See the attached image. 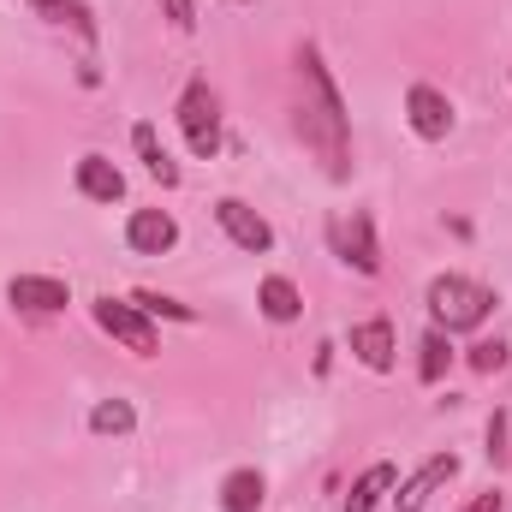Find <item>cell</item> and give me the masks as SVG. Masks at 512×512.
I'll return each instance as SVG.
<instances>
[{"instance_id":"7","label":"cell","mask_w":512,"mask_h":512,"mask_svg":"<svg viewBox=\"0 0 512 512\" xmlns=\"http://www.w3.org/2000/svg\"><path fill=\"white\" fill-rule=\"evenodd\" d=\"M6 304L18 316H60L72 304V286L60 274H12L6 280Z\"/></svg>"},{"instance_id":"18","label":"cell","mask_w":512,"mask_h":512,"mask_svg":"<svg viewBox=\"0 0 512 512\" xmlns=\"http://www.w3.org/2000/svg\"><path fill=\"white\" fill-rule=\"evenodd\" d=\"M447 370H453V334L429 328V334L417 340V382H423V387H441V382H447Z\"/></svg>"},{"instance_id":"11","label":"cell","mask_w":512,"mask_h":512,"mask_svg":"<svg viewBox=\"0 0 512 512\" xmlns=\"http://www.w3.org/2000/svg\"><path fill=\"white\" fill-rule=\"evenodd\" d=\"M453 477H459V453H435V459H423V465L399 483L393 512H423V507H429V495H435L441 483H453Z\"/></svg>"},{"instance_id":"2","label":"cell","mask_w":512,"mask_h":512,"mask_svg":"<svg viewBox=\"0 0 512 512\" xmlns=\"http://www.w3.org/2000/svg\"><path fill=\"white\" fill-rule=\"evenodd\" d=\"M495 286H483V280H471V274H435L429 286H423V310H429V328H441V334H477L489 316H495Z\"/></svg>"},{"instance_id":"14","label":"cell","mask_w":512,"mask_h":512,"mask_svg":"<svg viewBox=\"0 0 512 512\" xmlns=\"http://www.w3.org/2000/svg\"><path fill=\"white\" fill-rule=\"evenodd\" d=\"M131 149H137V161H143V173H149L155 185H167V191H173V185L185 179V173H179V161L167 155V143H161V131L149 126V120H137V126H131Z\"/></svg>"},{"instance_id":"15","label":"cell","mask_w":512,"mask_h":512,"mask_svg":"<svg viewBox=\"0 0 512 512\" xmlns=\"http://www.w3.org/2000/svg\"><path fill=\"white\" fill-rule=\"evenodd\" d=\"M393 489H399V471L387 465V459H376L352 489H346V501H340V512H376L382 501H393Z\"/></svg>"},{"instance_id":"23","label":"cell","mask_w":512,"mask_h":512,"mask_svg":"<svg viewBox=\"0 0 512 512\" xmlns=\"http://www.w3.org/2000/svg\"><path fill=\"white\" fill-rule=\"evenodd\" d=\"M459 512H507V495L501 489H483V495H471Z\"/></svg>"},{"instance_id":"17","label":"cell","mask_w":512,"mask_h":512,"mask_svg":"<svg viewBox=\"0 0 512 512\" xmlns=\"http://www.w3.org/2000/svg\"><path fill=\"white\" fill-rule=\"evenodd\" d=\"M262 501H268V483H262V471L239 465V471H227V477H221V512H256Z\"/></svg>"},{"instance_id":"10","label":"cell","mask_w":512,"mask_h":512,"mask_svg":"<svg viewBox=\"0 0 512 512\" xmlns=\"http://www.w3.org/2000/svg\"><path fill=\"white\" fill-rule=\"evenodd\" d=\"M126 245H131V256L179 251V221H173L167 209H131L126 215Z\"/></svg>"},{"instance_id":"19","label":"cell","mask_w":512,"mask_h":512,"mask_svg":"<svg viewBox=\"0 0 512 512\" xmlns=\"http://www.w3.org/2000/svg\"><path fill=\"white\" fill-rule=\"evenodd\" d=\"M131 304H137L149 322H197V310H191L185 298H167V292H155V286H137Z\"/></svg>"},{"instance_id":"8","label":"cell","mask_w":512,"mask_h":512,"mask_svg":"<svg viewBox=\"0 0 512 512\" xmlns=\"http://www.w3.org/2000/svg\"><path fill=\"white\" fill-rule=\"evenodd\" d=\"M405 126L417 131L423 143H447V131L459 126V114H453L447 90H435V84H411V90H405Z\"/></svg>"},{"instance_id":"12","label":"cell","mask_w":512,"mask_h":512,"mask_svg":"<svg viewBox=\"0 0 512 512\" xmlns=\"http://www.w3.org/2000/svg\"><path fill=\"white\" fill-rule=\"evenodd\" d=\"M72 185H78L84 203H120V197H126V173H120L108 155H78Z\"/></svg>"},{"instance_id":"21","label":"cell","mask_w":512,"mask_h":512,"mask_svg":"<svg viewBox=\"0 0 512 512\" xmlns=\"http://www.w3.org/2000/svg\"><path fill=\"white\" fill-rule=\"evenodd\" d=\"M465 364H471L477 376H495V370H507V340H477V346L465 352Z\"/></svg>"},{"instance_id":"4","label":"cell","mask_w":512,"mask_h":512,"mask_svg":"<svg viewBox=\"0 0 512 512\" xmlns=\"http://www.w3.org/2000/svg\"><path fill=\"white\" fill-rule=\"evenodd\" d=\"M90 316H96V328L114 340V346H126L131 358H155L161 352V328L131 304V298H114V292H102L96 304H90Z\"/></svg>"},{"instance_id":"24","label":"cell","mask_w":512,"mask_h":512,"mask_svg":"<svg viewBox=\"0 0 512 512\" xmlns=\"http://www.w3.org/2000/svg\"><path fill=\"white\" fill-rule=\"evenodd\" d=\"M227 6H256V0H227Z\"/></svg>"},{"instance_id":"1","label":"cell","mask_w":512,"mask_h":512,"mask_svg":"<svg viewBox=\"0 0 512 512\" xmlns=\"http://www.w3.org/2000/svg\"><path fill=\"white\" fill-rule=\"evenodd\" d=\"M298 137L328 179H352V114L316 42L298 48Z\"/></svg>"},{"instance_id":"13","label":"cell","mask_w":512,"mask_h":512,"mask_svg":"<svg viewBox=\"0 0 512 512\" xmlns=\"http://www.w3.org/2000/svg\"><path fill=\"white\" fill-rule=\"evenodd\" d=\"M256 310H262L274 328L298 322V316H304V292H298V280H286V274H262V280H256Z\"/></svg>"},{"instance_id":"3","label":"cell","mask_w":512,"mask_h":512,"mask_svg":"<svg viewBox=\"0 0 512 512\" xmlns=\"http://www.w3.org/2000/svg\"><path fill=\"white\" fill-rule=\"evenodd\" d=\"M173 120L185 131V149L197 161H215L221 155V96L209 90V78H191L173 102Z\"/></svg>"},{"instance_id":"5","label":"cell","mask_w":512,"mask_h":512,"mask_svg":"<svg viewBox=\"0 0 512 512\" xmlns=\"http://www.w3.org/2000/svg\"><path fill=\"white\" fill-rule=\"evenodd\" d=\"M328 245L334 256L346 262V268H358V274H382V245H376V215L370 209H352V215H334L328 221Z\"/></svg>"},{"instance_id":"9","label":"cell","mask_w":512,"mask_h":512,"mask_svg":"<svg viewBox=\"0 0 512 512\" xmlns=\"http://www.w3.org/2000/svg\"><path fill=\"white\" fill-rule=\"evenodd\" d=\"M346 346H352V358L364 364V370H376V376H387L399 358V340H393V322L387 316H364V322H352V334H346Z\"/></svg>"},{"instance_id":"16","label":"cell","mask_w":512,"mask_h":512,"mask_svg":"<svg viewBox=\"0 0 512 512\" xmlns=\"http://www.w3.org/2000/svg\"><path fill=\"white\" fill-rule=\"evenodd\" d=\"M36 18H48L54 30H72L84 48H96V18H90V6L84 0H24Z\"/></svg>"},{"instance_id":"6","label":"cell","mask_w":512,"mask_h":512,"mask_svg":"<svg viewBox=\"0 0 512 512\" xmlns=\"http://www.w3.org/2000/svg\"><path fill=\"white\" fill-rule=\"evenodd\" d=\"M215 227H221V233H227L245 256H268V251H274V227L256 215L245 197H215Z\"/></svg>"},{"instance_id":"22","label":"cell","mask_w":512,"mask_h":512,"mask_svg":"<svg viewBox=\"0 0 512 512\" xmlns=\"http://www.w3.org/2000/svg\"><path fill=\"white\" fill-rule=\"evenodd\" d=\"M489 459H495V465L507 459V411H495V417H489Z\"/></svg>"},{"instance_id":"20","label":"cell","mask_w":512,"mask_h":512,"mask_svg":"<svg viewBox=\"0 0 512 512\" xmlns=\"http://www.w3.org/2000/svg\"><path fill=\"white\" fill-rule=\"evenodd\" d=\"M131 429H137L131 399H96L90 405V435H131Z\"/></svg>"}]
</instances>
